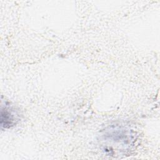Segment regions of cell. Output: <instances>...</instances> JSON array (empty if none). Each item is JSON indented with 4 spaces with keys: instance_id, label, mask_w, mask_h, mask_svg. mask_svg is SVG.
<instances>
[{
    "instance_id": "obj_1",
    "label": "cell",
    "mask_w": 160,
    "mask_h": 160,
    "mask_svg": "<svg viewBox=\"0 0 160 160\" xmlns=\"http://www.w3.org/2000/svg\"><path fill=\"white\" fill-rule=\"evenodd\" d=\"M131 135L128 131L118 126L114 128L107 130V133L105 134L104 140L112 144L113 145L126 146L131 138L129 136Z\"/></svg>"
},
{
    "instance_id": "obj_2",
    "label": "cell",
    "mask_w": 160,
    "mask_h": 160,
    "mask_svg": "<svg viewBox=\"0 0 160 160\" xmlns=\"http://www.w3.org/2000/svg\"><path fill=\"white\" fill-rule=\"evenodd\" d=\"M18 114L15 109L9 105H6L4 108H1V126L6 128L14 126L18 120Z\"/></svg>"
}]
</instances>
